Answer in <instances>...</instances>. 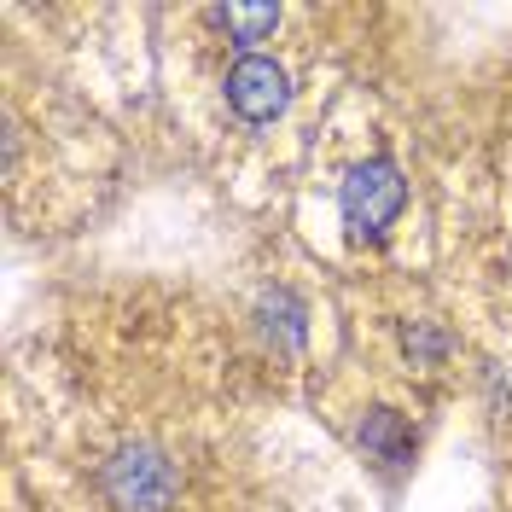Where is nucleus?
Listing matches in <instances>:
<instances>
[{"label": "nucleus", "mask_w": 512, "mask_h": 512, "mask_svg": "<svg viewBox=\"0 0 512 512\" xmlns=\"http://www.w3.org/2000/svg\"><path fill=\"white\" fill-rule=\"evenodd\" d=\"M222 94H227V111L245 128H268L280 123L291 105V70L262 47H239V59L227 64L222 76Z\"/></svg>", "instance_id": "obj_2"}, {"label": "nucleus", "mask_w": 512, "mask_h": 512, "mask_svg": "<svg viewBox=\"0 0 512 512\" xmlns=\"http://www.w3.org/2000/svg\"><path fill=\"white\" fill-rule=\"evenodd\" d=\"M402 204H408V187H402V175H396V163H361L350 181H344V222L355 233H384V227L402 216Z\"/></svg>", "instance_id": "obj_3"}, {"label": "nucleus", "mask_w": 512, "mask_h": 512, "mask_svg": "<svg viewBox=\"0 0 512 512\" xmlns=\"http://www.w3.org/2000/svg\"><path fill=\"white\" fill-rule=\"evenodd\" d=\"M64 483L76 512H256V390L233 309L192 291H134L111 315L70 326Z\"/></svg>", "instance_id": "obj_1"}]
</instances>
